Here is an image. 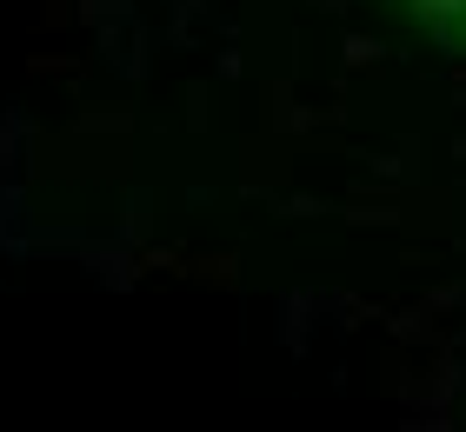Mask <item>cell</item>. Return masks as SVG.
I'll return each mask as SVG.
<instances>
[{"instance_id":"obj_1","label":"cell","mask_w":466,"mask_h":432,"mask_svg":"<svg viewBox=\"0 0 466 432\" xmlns=\"http://www.w3.org/2000/svg\"><path fill=\"white\" fill-rule=\"evenodd\" d=\"M407 14L427 20L447 47H466V0H407Z\"/></svg>"}]
</instances>
